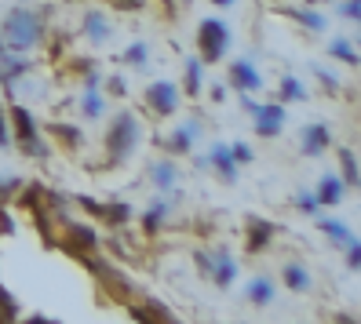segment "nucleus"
<instances>
[{
	"label": "nucleus",
	"mask_w": 361,
	"mask_h": 324,
	"mask_svg": "<svg viewBox=\"0 0 361 324\" xmlns=\"http://www.w3.org/2000/svg\"><path fill=\"white\" fill-rule=\"evenodd\" d=\"M48 26H44V15L33 11V8H11L0 23V40L15 51V55H26L33 48L44 44Z\"/></svg>",
	"instance_id": "obj_1"
},
{
	"label": "nucleus",
	"mask_w": 361,
	"mask_h": 324,
	"mask_svg": "<svg viewBox=\"0 0 361 324\" xmlns=\"http://www.w3.org/2000/svg\"><path fill=\"white\" fill-rule=\"evenodd\" d=\"M77 263L88 270L99 285H102V292H106V299H114V302H121V306H128L132 299H139V292H135V285H132V277L124 273L117 263H110L106 255H99V251H92V255H84V258H77Z\"/></svg>",
	"instance_id": "obj_2"
},
{
	"label": "nucleus",
	"mask_w": 361,
	"mask_h": 324,
	"mask_svg": "<svg viewBox=\"0 0 361 324\" xmlns=\"http://www.w3.org/2000/svg\"><path fill=\"white\" fill-rule=\"evenodd\" d=\"M139 142H142V124H139V117L135 113H117L110 124H106V139H102V146H106V154H110V164H121V161H128L135 149H139Z\"/></svg>",
	"instance_id": "obj_3"
},
{
	"label": "nucleus",
	"mask_w": 361,
	"mask_h": 324,
	"mask_svg": "<svg viewBox=\"0 0 361 324\" xmlns=\"http://www.w3.org/2000/svg\"><path fill=\"white\" fill-rule=\"evenodd\" d=\"M11 142L18 146L23 157H48V139L40 135L37 117L26 110V106H11Z\"/></svg>",
	"instance_id": "obj_4"
},
{
	"label": "nucleus",
	"mask_w": 361,
	"mask_h": 324,
	"mask_svg": "<svg viewBox=\"0 0 361 324\" xmlns=\"http://www.w3.org/2000/svg\"><path fill=\"white\" fill-rule=\"evenodd\" d=\"M55 244H59L62 251H66V255H73V258H84V255H92V251H99V248H102V237H99V230H95L92 223L62 219Z\"/></svg>",
	"instance_id": "obj_5"
},
{
	"label": "nucleus",
	"mask_w": 361,
	"mask_h": 324,
	"mask_svg": "<svg viewBox=\"0 0 361 324\" xmlns=\"http://www.w3.org/2000/svg\"><path fill=\"white\" fill-rule=\"evenodd\" d=\"M230 51V26L223 18H201L197 26V58L204 66H216L223 62V55Z\"/></svg>",
	"instance_id": "obj_6"
},
{
	"label": "nucleus",
	"mask_w": 361,
	"mask_h": 324,
	"mask_svg": "<svg viewBox=\"0 0 361 324\" xmlns=\"http://www.w3.org/2000/svg\"><path fill=\"white\" fill-rule=\"evenodd\" d=\"M73 204L84 208L92 219H99L102 226H110V230H124V226L135 219L132 204H124V201H95V197H84V193H77Z\"/></svg>",
	"instance_id": "obj_7"
},
{
	"label": "nucleus",
	"mask_w": 361,
	"mask_h": 324,
	"mask_svg": "<svg viewBox=\"0 0 361 324\" xmlns=\"http://www.w3.org/2000/svg\"><path fill=\"white\" fill-rule=\"evenodd\" d=\"M142 102H146V110H150V117L164 120V117H176L179 113L183 92H179L176 80H154V84H146Z\"/></svg>",
	"instance_id": "obj_8"
},
{
	"label": "nucleus",
	"mask_w": 361,
	"mask_h": 324,
	"mask_svg": "<svg viewBox=\"0 0 361 324\" xmlns=\"http://www.w3.org/2000/svg\"><path fill=\"white\" fill-rule=\"evenodd\" d=\"M201 117H190V120H183V124H176V132L172 135H161L157 139V146L164 149L168 157H186V154H194V142L201 139Z\"/></svg>",
	"instance_id": "obj_9"
},
{
	"label": "nucleus",
	"mask_w": 361,
	"mask_h": 324,
	"mask_svg": "<svg viewBox=\"0 0 361 324\" xmlns=\"http://www.w3.org/2000/svg\"><path fill=\"white\" fill-rule=\"evenodd\" d=\"M248 117H252V127H256V135H263V139L281 135V127H285V120H288L285 102H256Z\"/></svg>",
	"instance_id": "obj_10"
},
{
	"label": "nucleus",
	"mask_w": 361,
	"mask_h": 324,
	"mask_svg": "<svg viewBox=\"0 0 361 324\" xmlns=\"http://www.w3.org/2000/svg\"><path fill=\"white\" fill-rule=\"evenodd\" d=\"M226 84L233 92H241V95H256L263 88V73L256 70V62H252V58H233L230 73H226Z\"/></svg>",
	"instance_id": "obj_11"
},
{
	"label": "nucleus",
	"mask_w": 361,
	"mask_h": 324,
	"mask_svg": "<svg viewBox=\"0 0 361 324\" xmlns=\"http://www.w3.org/2000/svg\"><path fill=\"white\" fill-rule=\"evenodd\" d=\"M274 237H278V226H274L270 219H259V215H248L245 219V251L248 255H263Z\"/></svg>",
	"instance_id": "obj_12"
},
{
	"label": "nucleus",
	"mask_w": 361,
	"mask_h": 324,
	"mask_svg": "<svg viewBox=\"0 0 361 324\" xmlns=\"http://www.w3.org/2000/svg\"><path fill=\"white\" fill-rule=\"evenodd\" d=\"M80 33L88 44H106V40L114 37V23H110V15H106L102 8H88L80 18Z\"/></svg>",
	"instance_id": "obj_13"
},
{
	"label": "nucleus",
	"mask_w": 361,
	"mask_h": 324,
	"mask_svg": "<svg viewBox=\"0 0 361 324\" xmlns=\"http://www.w3.org/2000/svg\"><path fill=\"white\" fill-rule=\"evenodd\" d=\"M150 182H154L157 193H168V201H176L179 197V193H176V186H179V164H176V157L154 161L150 164Z\"/></svg>",
	"instance_id": "obj_14"
},
{
	"label": "nucleus",
	"mask_w": 361,
	"mask_h": 324,
	"mask_svg": "<svg viewBox=\"0 0 361 324\" xmlns=\"http://www.w3.org/2000/svg\"><path fill=\"white\" fill-rule=\"evenodd\" d=\"M208 280H216V288H230L233 280H238V258L230 255V248H216L212 251V273Z\"/></svg>",
	"instance_id": "obj_15"
},
{
	"label": "nucleus",
	"mask_w": 361,
	"mask_h": 324,
	"mask_svg": "<svg viewBox=\"0 0 361 324\" xmlns=\"http://www.w3.org/2000/svg\"><path fill=\"white\" fill-rule=\"evenodd\" d=\"M329 146H332V132H329V124L314 120V124H307V127H303V135H300V149H303L307 157H322Z\"/></svg>",
	"instance_id": "obj_16"
},
{
	"label": "nucleus",
	"mask_w": 361,
	"mask_h": 324,
	"mask_svg": "<svg viewBox=\"0 0 361 324\" xmlns=\"http://www.w3.org/2000/svg\"><path fill=\"white\" fill-rule=\"evenodd\" d=\"M245 299L252 302V306H270V302L274 299H278V285H274V277H267V273H256V277H252L248 280V285H245Z\"/></svg>",
	"instance_id": "obj_17"
},
{
	"label": "nucleus",
	"mask_w": 361,
	"mask_h": 324,
	"mask_svg": "<svg viewBox=\"0 0 361 324\" xmlns=\"http://www.w3.org/2000/svg\"><path fill=\"white\" fill-rule=\"evenodd\" d=\"M208 164L216 168V175L223 182H238V161L230 157V146L226 142H216V146L208 149Z\"/></svg>",
	"instance_id": "obj_18"
},
{
	"label": "nucleus",
	"mask_w": 361,
	"mask_h": 324,
	"mask_svg": "<svg viewBox=\"0 0 361 324\" xmlns=\"http://www.w3.org/2000/svg\"><path fill=\"white\" fill-rule=\"evenodd\" d=\"M343 193H347L343 179H339L336 171H325L322 182H317V204H322V208H336L339 201H343Z\"/></svg>",
	"instance_id": "obj_19"
},
{
	"label": "nucleus",
	"mask_w": 361,
	"mask_h": 324,
	"mask_svg": "<svg viewBox=\"0 0 361 324\" xmlns=\"http://www.w3.org/2000/svg\"><path fill=\"white\" fill-rule=\"evenodd\" d=\"M317 230H322L329 241H332V248H347L350 241H357L354 230H350L343 219H329V215H322V219H317Z\"/></svg>",
	"instance_id": "obj_20"
},
{
	"label": "nucleus",
	"mask_w": 361,
	"mask_h": 324,
	"mask_svg": "<svg viewBox=\"0 0 361 324\" xmlns=\"http://www.w3.org/2000/svg\"><path fill=\"white\" fill-rule=\"evenodd\" d=\"M281 15L292 18V23H300V26L310 30V33H325V30H329V18H325L322 11H314V8H281Z\"/></svg>",
	"instance_id": "obj_21"
},
{
	"label": "nucleus",
	"mask_w": 361,
	"mask_h": 324,
	"mask_svg": "<svg viewBox=\"0 0 361 324\" xmlns=\"http://www.w3.org/2000/svg\"><path fill=\"white\" fill-rule=\"evenodd\" d=\"M168 211H172V201H168V197H154V204L142 211V233L154 237V233L168 223Z\"/></svg>",
	"instance_id": "obj_22"
},
{
	"label": "nucleus",
	"mask_w": 361,
	"mask_h": 324,
	"mask_svg": "<svg viewBox=\"0 0 361 324\" xmlns=\"http://www.w3.org/2000/svg\"><path fill=\"white\" fill-rule=\"evenodd\" d=\"M204 88V62L201 58H186V66H183V95L186 99H197Z\"/></svg>",
	"instance_id": "obj_23"
},
{
	"label": "nucleus",
	"mask_w": 361,
	"mask_h": 324,
	"mask_svg": "<svg viewBox=\"0 0 361 324\" xmlns=\"http://www.w3.org/2000/svg\"><path fill=\"white\" fill-rule=\"evenodd\" d=\"M281 285H285L288 292H295V295L310 292V270H307L303 263H285V266H281Z\"/></svg>",
	"instance_id": "obj_24"
},
{
	"label": "nucleus",
	"mask_w": 361,
	"mask_h": 324,
	"mask_svg": "<svg viewBox=\"0 0 361 324\" xmlns=\"http://www.w3.org/2000/svg\"><path fill=\"white\" fill-rule=\"evenodd\" d=\"M336 157H339V179H343V186H347V189H357V186H361V171H357V157H354V149H350V146H343Z\"/></svg>",
	"instance_id": "obj_25"
},
{
	"label": "nucleus",
	"mask_w": 361,
	"mask_h": 324,
	"mask_svg": "<svg viewBox=\"0 0 361 324\" xmlns=\"http://www.w3.org/2000/svg\"><path fill=\"white\" fill-rule=\"evenodd\" d=\"M139 302H142V310H146V320H150V324H157V320H161V324H176V320H179V317H176L172 310L164 306L161 299H150V295H139Z\"/></svg>",
	"instance_id": "obj_26"
},
{
	"label": "nucleus",
	"mask_w": 361,
	"mask_h": 324,
	"mask_svg": "<svg viewBox=\"0 0 361 324\" xmlns=\"http://www.w3.org/2000/svg\"><path fill=\"white\" fill-rule=\"evenodd\" d=\"M80 113L88 120H99L106 113V99H102V88H84L80 95Z\"/></svg>",
	"instance_id": "obj_27"
},
{
	"label": "nucleus",
	"mask_w": 361,
	"mask_h": 324,
	"mask_svg": "<svg viewBox=\"0 0 361 324\" xmlns=\"http://www.w3.org/2000/svg\"><path fill=\"white\" fill-rule=\"evenodd\" d=\"M48 135H55L66 149H77L80 142H84V135H80V127L77 124H62V120H51L48 124Z\"/></svg>",
	"instance_id": "obj_28"
},
{
	"label": "nucleus",
	"mask_w": 361,
	"mask_h": 324,
	"mask_svg": "<svg viewBox=\"0 0 361 324\" xmlns=\"http://www.w3.org/2000/svg\"><path fill=\"white\" fill-rule=\"evenodd\" d=\"M278 99H281V102H303V99H307V84H303L300 77L285 73L281 84H278Z\"/></svg>",
	"instance_id": "obj_29"
},
{
	"label": "nucleus",
	"mask_w": 361,
	"mask_h": 324,
	"mask_svg": "<svg viewBox=\"0 0 361 324\" xmlns=\"http://www.w3.org/2000/svg\"><path fill=\"white\" fill-rule=\"evenodd\" d=\"M15 320H23V306H18L11 288L0 285V324H15Z\"/></svg>",
	"instance_id": "obj_30"
},
{
	"label": "nucleus",
	"mask_w": 361,
	"mask_h": 324,
	"mask_svg": "<svg viewBox=\"0 0 361 324\" xmlns=\"http://www.w3.org/2000/svg\"><path fill=\"white\" fill-rule=\"evenodd\" d=\"M329 55L339 58L343 66H357V51H354V44H350V37H332V40H329Z\"/></svg>",
	"instance_id": "obj_31"
},
{
	"label": "nucleus",
	"mask_w": 361,
	"mask_h": 324,
	"mask_svg": "<svg viewBox=\"0 0 361 324\" xmlns=\"http://www.w3.org/2000/svg\"><path fill=\"white\" fill-rule=\"evenodd\" d=\"M124 66H132V70H146V62H150V44L146 40H135V44L124 48Z\"/></svg>",
	"instance_id": "obj_32"
},
{
	"label": "nucleus",
	"mask_w": 361,
	"mask_h": 324,
	"mask_svg": "<svg viewBox=\"0 0 361 324\" xmlns=\"http://www.w3.org/2000/svg\"><path fill=\"white\" fill-rule=\"evenodd\" d=\"M99 88H102L106 95H110V99H124V95H128V80H124L121 73H114V77H106V80L99 84Z\"/></svg>",
	"instance_id": "obj_33"
},
{
	"label": "nucleus",
	"mask_w": 361,
	"mask_h": 324,
	"mask_svg": "<svg viewBox=\"0 0 361 324\" xmlns=\"http://www.w3.org/2000/svg\"><path fill=\"white\" fill-rule=\"evenodd\" d=\"M18 189H23V179H18V175H0V204L15 201Z\"/></svg>",
	"instance_id": "obj_34"
},
{
	"label": "nucleus",
	"mask_w": 361,
	"mask_h": 324,
	"mask_svg": "<svg viewBox=\"0 0 361 324\" xmlns=\"http://www.w3.org/2000/svg\"><path fill=\"white\" fill-rule=\"evenodd\" d=\"M230 157L238 161V168H241V164H252V161H256V149H252L248 142H230Z\"/></svg>",
	"instance_id": "obj_35"
},
{
	"label": "nucleus",
	"mask_w": 361,
	"mask_h": 324,
	"mask_svg": "<svg viewBox=\"0 0 361 324\" xmlns=\"http://www.w3.org/2000/svg\"><path fill=\"white\" fill-rule=\"evenodd\" d=\"M295 208H300L303 215H317V211H322V204H317V193H300V197H295Z\"/></svg>",
	"instance_id": "obj_36"
},
{
	"label": "nucleus",
	"mask_w": 361,
	"mask_h": 324,
	"mask_svg": "<svg viewBox=\"0 0 361 324\" xmlns=\"http://www.w3.org/2000/svg\"><path fill=\"white\" fill-rule=\"evenodd\" d=\"M314 77L322 80V88H325L329 95H336V92H339V80H336V77H332V73H329L325 66H314Z\"/></svg>",
	"instance_id": "obj_37"
},
{
	"label": "nucleus",
	"mask_w": 361,
	"mask_h": 324,
	"mask_svg": "<svg viewBox=\"0 0 361 324\" xmlns=\"http://www.w3.org/2000/svg\"><path fill=\"white\" fill-rule=\"evenodd\" d=\"M339 15H343L347 23H361V0H343V4H339Z\"/></svg>",
	"instance_id": "obj_38"
},
{
	"label": "nucleus",
	"mask_w": 361,
	"mask_h": 324,
	"mask_svg": "<svg viewBox=\"0 0 361 324\" xmlns=\"http://www.w3.org/2000/svg\"><path fill=\"white\" fill-rule=\"evenodd\" d=\"M343 255H347V270H361V241H350Z\"/></svg>",
	"instance_id": "obj_39"
},
{
	"label": "nucleus",
	"mask_w": 361,
	"mask_h": 324,
	"mask_svg": "<svg viewBox=\"0 0 361 324\" xmlns=\"http://www.w3.org/2000/svg\"><path fill=\"white\" fill-rule=\"evenodd\" d=\"M0 237H15V219H11L8 204H0Z\"/></svg>",
	"instance_id": "obj_40"
},
{
	"label": "nucleus",
	"mask_w": 361,
	"mask_h": 324,
	"mask_svg": "<svg viewBox=\"0 0 361 324\" xmlns=\"http://www.w3.org/2000/svg\"><path fill=\"white\" fill-rule=\"evenodd\" d=\"M110 8H121V11H142L146 0H106Z\"/></svg>",
	"instance_id": "obj_41"
},
{
	"label": "nucleus",
	"mask_w": 361,
	"mask_h": 324,
	"mask_svg": "<svg viewBox=\"0 0 361 324\" xmlns=\"http://www.w3.org/2000/svg\"><path fill=\"white\" fill-rule=\"evenodd\" d=\"M194 263H197L201 277H208V273H212V255H208V251H194Z\"/></svg>",
	"instance_id": "obj_42"
},
{
	"label": "nucleus",
	"mask_w": 361,
	"mask_h": 324,
	"mask_svg": "<svg viewBox=\"0 0 361 324\" xmlns=\"http://www.w3.org/2000/svg\"><path fill=\"white\" fill-rule=\"evenodd\" d=\"M0 146H11V127H8V117L0 110Z\"/></svg>",
	"instance_id": "obj_43"
},
{
	"label": "nucleus",
	"mask_w": 361,
	"mask_h": 324,
	"mask_svg": "<svg viewBox=\"0 0 361 324\" xmlns=\"http://www.w3.org/2000/svg\"><path fill=\"white\" fill-rule=\"evenodd\" d=\"M226 99V84H212V102H223Z\"/></svg>",
	"instance_id": "obj_44"
},
{
	"label": "nucleus",
	"mask_w": 361,
	"mask_h": 324,
	"mask_svg": "<svg viewBox=\"0 0 361 324\" xmlns=\"http://www.w3.org/2000/svg\"><path fill=\"white\" fill-rule=\"evenodd\" d=\"M26 320H33V324H48V320H51V317H48V313H30V317H26Z\"/></svg>",
	"instance_id": "obj_45"
},
{
	"label": "nucleus",
	"mask_w": 361,
	"mask_h": 324,
	"mask_svg": "<svg viewBox=\"0 0 361 324\" xmlns=\"http://www.w3.org/2000/svg\"><path fill=\"white\" fill-rule=\"evenodd\" d=\"M216 4H219V8H230V4H233V0H216Z\"/></svg>",
	"instance_id": "obj_46"
}]
</instances>
